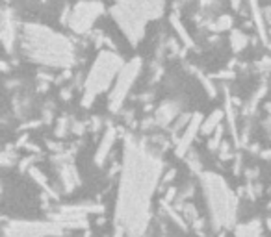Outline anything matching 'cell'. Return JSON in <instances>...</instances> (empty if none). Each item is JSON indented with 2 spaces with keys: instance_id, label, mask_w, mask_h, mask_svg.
Instances as JSON below:
<instances>
[{
  "instance_id": "1",
  "label": "cell",
  "mask_w": 271,
  "mask_h": 237,
  "mask_svg": "<svg viewBox=\"0 0 271 237\" xmlns=\"http://www.w3.org/2000/svg\"><path fill=\"white\" fill-rule=\"evenodd\" d=\"M160 157L149 150L141 141L126 139L125 165L119 185L117 202V226L128 237L145 232L149 221V200L158 183Z\"/></svg>"
},
{
  "instance_id": "2",
  "label": "cell",
  "mask_w": 271,
  "mask_h": 237,
  "mask_svg": "<svg viewBox=\"0 0 271 237\" xmlns=\"http://www.w3.org/2000/svg\"><path fill=\"white\" fill-rule=\"evenodd\" d=\"M21 49L30 61L47 67H71L75 61V47L69 39L52 28L26 22L21 30Z\"/></svg>"
},
{
  "instance_id": "3",
  "label": "cell",
  "mask_w": 271,
  "mask_h": 237,
  "mask_svg": "<svg viewBox=\"0 0 271 237\" xmlns=\"http://www.w3.org/2000/svg\"><path fill=\"white\" fill-rule=\"evenodd\" d=\"M123 67V59L115 54L114 50H103L93 61L91 69L87 72L86 84H84V97L82 104L91 106L97 100L98 95H103L106 89L112 87L115 76Z\"/></svg>"
},
{
  "instance_id": "4",
  "label": "cell",
  "mask_w": 271,
  "mask_h": 237,
  "mask_svg": "<svg viewBox=\"0 0 271 237\" xmlns=\"http://www.w3.org/2000/svg\"><path fill=\"white\" fill-rule=\"evenodd\" d=\"M202 189L208 202V211L212 215L214 226H232L234 213H236V202L228 191L227 183L223 182L217 174H202Z\"/></svg>"
},
{
  "instance_id": "5",
  "label": "cell",
  "mask_w": 271,
  "mask_h": 237,
  "mask_svg": "<svg viewBox=\"0 0 271 237\" xmlns=\"http://www.w3.org/2000/svg\"><path fill=\"white\" fill-rule=\"evenodd\" d=\"M141 72V59L134 58L130 61L123 63L117 76H115L114 84H112V91L108 97V108L110 111H119L125 104L126 97L130 95V89L134 86V82L138 80V76Z\"/></svg>"
},
{
  "instance_id": "6",
  "label": "cell",
  "mask_w": 271,
  "mask_h": 237,
  "mask_svg": "<svg viewBox=\"0 0 271 237\" xmlns=\"http://www.w3.org/2000/svg\"><path fill=\"white\" fill-rule=\"evenodd\" d=\"M104 4L100 0H82L78 4L71 10L69 19H67V24L73 32L80 33H87L93 28V24L97 22V19L104 13Z\"/></svg>"
},
{
  "instance_id": "7",
  "label": "cell",
  "mask_w": 271,
  "mask_h": 237,
  "mask_svg": "<svg viewBox=\"0 0 271 237\" xmlns=\"http://www.w3.org/2000/svg\"><path fill=\"white\" fill-rule=\"evenodd\" d=\"M112 17H114V21L117 22V26L121 28V32L125 33V37L128 39V43L132 47L140 43L143 35H145V28H147V22L143 19H140L138 15L130 13V11L123 10L121 6H112V10H110Z\"/></svg>"
},
{
  "instance_id": "8",
  "label": "cell",
  "mask_w": 271,
  "mask_h": 237,
  "mask_svg": "<svg viewBox=\"0 0 271 237\" xmlns=\"http://www.w3.org/2000/svg\"><path fill=\"white\" fill-rule=\"evenodd\" d=\"M115 6H121L123 10L130 11L145 22L154 21L163 13V0H115Z\"/></svg>"
},
{
  "instance_id": "9",
  "label": "cell",
  "mask_w": 271,
  "mask_h": 237,
  "mask_svg": "<svg viewBox=\"0 0 271 237\" xmlns=\"http://www.w3.org/2000/svg\"><path fill=\"white\" fill-rule=\"evenodd\" d=\"M54 232V228L47 224H32V222H13L6 228V237H43L45 233Z\"/></svg>"
},
{
  "instance_id": "10",
  "label": "cell",
  "mask_w": 271,
  "mask_h": 237,
  "mask_svg": "<svg viewBox=\"0 0 271 237\" xmlns=\"http://www.w3.org/2000/svg\"><path fill=\"white\" fill-rule=\"evenodd\" d=\"M17 37H19V30H17L15 17H13L11 11H4L0 15V41H2L4 49L8 52L13 50V45H15Z\"/></svg>"
},
{
  "instance_id": "11",
  "label": "cell",
  "mask_w": 271,
  "mask_h": 237,
  "mask_svg": "<svg viewBox=\"0 0 271 237\" xmlns=\"http://www.w3.org/2000/svg\"><path fill=\"white\" fill-rule=\"evenodd\" d=\"M201 115H195V117L191 118L190 123L186 124V130L184 134H182V137H180V143H179V150H177V154L179 156H184L186 150L190 148L191 145V139H193V135H195L197 130H201Z\"/></svg>"
},
{
  "instance_id": "12",
  "label": "cell",
  "mask_w": 271,
  "mask_h": 237,
  "mask_svg": "<svg viewBox=\"0 0 271 237\" xmlns=\"http://www.w3.org/2000/svg\"><path fill=\"white\" fill-rule=\"evenodd\" d=\"M115 143V132L112 128L104 134L103 141H100V145H98V150L97 154H95V162H97V165H103V162L106 160V156H108V152L112 150V146H114Z\"/></svg>"
},
{
  "instance_id": "13",
  "label": "cell",
  "mask_w": 271,
  "mask_h": 237,
  "mask_svg": "<svg viewBox=\"0 0 271 237\" xmlns=\"http://www.w3.org/2000/svg\"><path fill=\"white\" fill-rule=\"evenodd\" d=\"M177 113H179V106H177V104L163 102L162 108L158 109L156 118H158V123H160V124H167V123H171V121H173Z\"/></svg>"
},
{
  "instance_id": "14",
  "label": "cell",
  "mask_w": 271,
  "mask_h": 237,
  "mask_svg": "<svg viewBox=\"0 0 271 237\" xmlns=\"http://www.w3.org/2000/svg\"><path fill=\"white\" fill-rule=\"evenodd\" d=\"M61 183H63V187H65L67 191H71L75 185L80 183V180H78V173L73 169V165L61 167Z\"/></svg>"
},
{
  "instance_id": "15",
  "label": "cell",
  "mask_w": 271,
  "mask_h": 237,
  "mask_svg": "<svg viewBox=\"0 0 271 237\" xmlns=\"http://www.w3.org/2000/svg\"><path fill=\"white\" fill-rule=\"evenodd\" d=\"M221 117H223V113L219 111V109H217V111H214L210 117L206 118L205 123L201 121V132H202V134H206V135L214 134V130L219 126V123H221Z\"/></svg>"
},
{
  "instance_id": "16",
  "label": "cell",
  "mask_w": 271,
  "mask_h": 237,
  "mask_svg": "<svg viewBox=\"0 0 271 237\" xmlns=\"http://www.w3.org/2000/svg\"><path fill=\"white\" fill-rule=\"evenodd\" d=\"M230 45H232L234 52H242L249 45V37L244 32H240V30H232V33H230Z\"/></svg>"
},
{
  "instance_id": "17",
  "label": "cell",
  "mask_w": 271,
  "mask_h": 237,
  "mask_svg": "<svg viewBox=\"0 0 271 237\" xmlns=\"http://www.w3.org/2000/svg\"><path fill=\"white\" fill-rule=\"evenodd\" d=\"M251 4V13H253V21L256 22V28H258V33H260L262 39H266V30H264V19H262L260 13V6L256 0H249Z\"/></svg>"
},
{
  "instance_id": "18",
  "label": "cell",
  "mask_w": 271,
  "mask_h": 237,
  "mask_svg": "<svg viewBox=\"0 0 271 237\" xmlns=\"http://www.w3.org/2000/svg\"><path fill=\"white\" fill-rule=\"evenodd\" d=\"M236 235L238 237H262L258 224H242V226L236 230Z\"/></svg>"
},
{
  "instance_id": "19",
  "label": "cell",
  "mask_w": 271,
  "mask_h": 237,
  "mask_svg": "<svg viewBox=\"0 0 271 237\" xmlns=\"http://www.w3.org/2000/svg\"><path fill=\"white\" fill-rule=\"evenodd\" d=\"M171 24L175 26V30H177V33L180 35V39L186 43V47H191V37L188 35V32H186V28L182 26V22H179V19L177 17H171Z\"/></svg>"
},
{
  "instance_id": "20",
  "label": "cell",
  "mask_w": 271,
  "mask_h": 237,
  "mask_svg": "<svg viewBox=\"0 0 271 237\" xmlns=\"http://www.w3.org/2000/svg\"><path fill=\"white\" fill-rule=\"evenodd\" d=\"M230 26H232V19L228 15H221L217 19L216 24H214V30H216V32H223V30H228Z\"/></svg>"
},
{
  "instance_id": "21",
  "label": "cell",
  "mask_w": 271,
  "mask_h": 237,
  "mask_svg": "<svg viewBox=\"0 0 271 237\" xmlns=\"http://www.w3.org/2000/svg\"><path fill=\"white\" fill-rule=\"evenodd\" d=\"M230 4H232L234 10H238L240 6H242V0H230Z\"/></svg>"
},
{
  "instance_id": "22",
  "label": "cell",
  "mask_w": 271,
  "mask_h": 237,
  "mask_svg": "<svg viewBox=\"0 0 271 237\" xmlns=\"http://www.w3.org/2000/svg\"><path fill=\"white\" fill-rule=\"evenodd\" d=\"M214 0H201V6H208V4H212Z\"/></svg>"
},
{
  "instance_id": "23",
  "label": "cell",
  "mask_w": 271,
  "mask_h": 237,
  "mask_svg": "<svg viewBox=\"0 0 271 237\" xmlns=\"http://www.w3.org/2000/svg\"><path fill=\"white\" fill-rule=\"evenodd\" d=\"M267 128H271V121H269V123H267Z\"/></svg>"
}]
</instances>
